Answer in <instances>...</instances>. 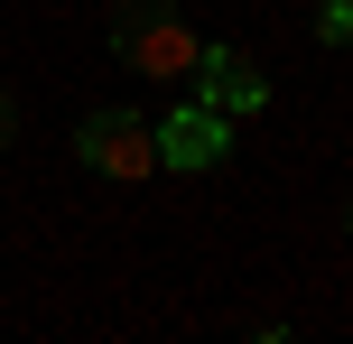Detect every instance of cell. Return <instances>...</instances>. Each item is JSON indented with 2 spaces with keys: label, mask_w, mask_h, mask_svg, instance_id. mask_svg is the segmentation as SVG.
Returning <instances> with one entry per match:
<instances>
[{
  "label": "cell",
  "mask_w": 353,
  "mask_h": 344,
  "mask_svg": "<svg viewBox=\"0 0 353 344\" xmlns=\"http://www.w3.org/2000/svg\"><path fill=\"white\" fill-rule=\"evenodd\" d=\"M316 37H325V47H344V37H353V0H325V10H316Z\"/></svg>",
  "instance_id": "5b68a950"
},
{
  "label": "cell",
  "mask_w": 353,
  "mask_h": 344,
  "mask_svg": "<svg viewBox=\"0 0 353 344\" xmlns=\"http://www.w3.org/2000/svg\"><path fill=\"white\" fill-rule=\"evenodd\" d=\"M10 130H19V103H10V93H0V149H10Z\"/></svg>",
  "instance_id": "8992f818"
},
{
  "label": "cell",
  "mask_w": 353,
  "mask_h": 344,
  "mask_svg": "<svg viewBox=\"0 0 353 344\" xmlns=\"http://www.w3.org/2000/svg\"><path fill=\"white\" fill-rule=\"evenodd\" d=\"M195 74H205V112H223V121H242V112L270 103V74L251 65L242 47H205V56H195Z\"/></svg>",
  "instance_id": "3957f363"
},
{
  "label": "cell",
  "mask_w": 353,
  "mask_h": 344,
  "mask_svg": "<svg viewBox=\"0 0 353 344\" xmlns=\"http://www.w3.org/2000/svg\"><path fill=\"white\" fill-rule=\"evenodd\" d=\"M74 149H84L93 177H149V168H159V130H149L140 112H93V121L74 130Z\"/></svg>",
  "instance_id": "7a4b0ae2"
},
{
  "label": "cell",
  "mask_w": 353,
  "mask_h": 344,
  "mask_svg": "<svg viewBox=\"0 0 353 344\" xmlns=\"http://www.w3.org/2000/svg\"><path fill=\"white\" fill-rule=\"evenodd\" d=\"M214 159H223V112L186 103L159 121V168H214Z\"/></svg>",
  "instance_id": "277c9868"
},
{
  "label": "cell",
  "mask_w": 353,
  "mask_h": 344,
  "mask_svg": "<svg viewBox=\"0 0 353 344\" xmlns=\"http://www.w3.org/2000/svg\"><path fill=\"white\" fill-rule=\"evenodd\" d=\"M112 56H121L130 74H149V84H176V74H195L205 37H195L168 0H121V10H112Z\"/></svg>",
  "instance_id": "6da1fadb"
},
{
  "label": "cell",
  "mask_w": 353,
  "mask_h": 344,
  "mask_svg": "<svg viewBox=\"0 0 353 344\" xmlns=\"http://www.w3.org/2000/svg\"><path fill=\"white\" fill-rule=\"evenodd\" d=\"M261 344H288V335H279V326H270V335H261Z\"/></svg>",
  "instance_id": "52a82bcc"
}]
</instances>
